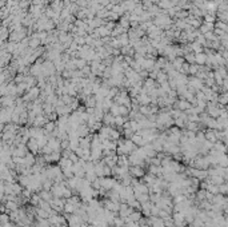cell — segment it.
Masks as SVG:
<instances>
[{
	"mask_svg": "<svg viewBox=\"0 0 228 227\" xmlns=\"http://www.w3.org/2000/svg\"><path fill=\"white\" fill-rule=\"evenodd\" d=\"M128 174L132 178H143L144 177V168H143V166H131V168H128Z\"/></svg>",
	"mask_w": 228,
	"mask_h": 227,
	"instance_id": "cell-1",
	"label": "cell"
},
{
	"mask_svg": "<svg viewBox=\"0 0 228 227\" xmlns=\"http://www.w3.org/2000/svg\"><path fill=\"white\" fill-rule=\"evenodd\" d=\"M155 24L160 25V27H164V28H168V25L171 24V20L168 16H156Z\"/></svg>",
	"mask_w": 228,
	"mask_h": 227,
	"instance_id": "cell-2",
	"label": "cell"
},
{
	"mask_svg": "<svg viewBox=\"0 0 228 227\" xmlns=\"http://www.w3.org/2000/svg\"><path fill=\"white\" fill-rule=\"evenodd\" d=\"M195 63L196 64H204V63H207V55L203 54V52H199V54H196L195 55Z\"/></svg>",
	"mask_w": 228,
	"mask_h": 227,
	"instance_id": "cell-3",
	"label": "cell"
}]
</instances>
